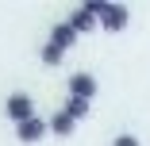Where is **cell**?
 Instances as JSON below:
<instances>
[{
  "instance_id": "obj_6",
  "label": "cell",
  "mask_w": 150,
  "mask_h": 146,
  "mask_svg": "<svg viewBox=\"0 0 150 146\" xmlns=\"http://www.w3.org/2000/svg\"><path fill=\"white\" fill-rule=\"evenodd\" d=\"M50 42H54L58 50H62V54H69V50H73V42H77V31H73L69 23H54V31H50Z\"/></svg>"
},
{
  "instance_id": "obj_10",
  "label": "cell",
  "mask_w": 150,
  "mask_h": 146,
  "mask_svg": "<svg viewBox=\"0 0 150 146\" xmlns=\"http://www.w3.org/2000/svg\"><path fill=\"white\" fill-rule=\"evenodd\" d=\"M112 146H139V138H135V135H115Z\"/></svg>"
},
{
  "instance_id": "obj_3",
  "label": "cell",
  "mask_w": 150,
  "mask_h": 146,
  "mask_svg": "<svg viewBox=\"0 0 150 146\" xmlns=\"http://www.w3.org/2000/svg\"><path fill=\"white\" fill-rule=\"evenodd\" d=\"M77 35H88V31H96L100 27V19H96V12H93V4H81V8H73V16L66 19Z\"/></svg>"
},
{
  "instance_id": "obj_5",
  "label": "cell",
  "mask_w": 150,
  "mask_h": 146,
  "mask_svg": "<svg viewBox=\"0 0 150 146\" xmlns=\"http://www.w3.org/2000/svg\"><path fill=\"white\" fill-rule=\"evenodd\" d=\"M46 131H50V127L35 115V119H27V123H19V127H16V138H19V142H27V146H35V142H42V138H46Z\"/></svg>"
},
{
  "instance_id": "obj_9",
  "label": "cell",
  "mask_w": 150,
  "mask_h": 146,
  "mask_svg": "<svg viewBox=\"0 0 150 146\" xmlns=\"http://www.w3.org/2000/svg\"><path fill=\"white\" fill-rule=\"evenodd\" d=\"M39 54H42V62H46V66H58V62H62V58H66V54H62V50H58L54 42H46V46H42Z\"/></svg>"
},
{
  "instance_id": "obj_7",
  "label": "cell",
  "mask_w": 150,
  "mask_h": 146,
  "mask_svg": "<svg viewBox=\"0 0 150 146\" xmlns=\"http://www.w3.org/2000/svg\"><path fill=\"white\" fill-rule=\"evenodd\" d=\"M73 127H77V123L69 119V115H66V111H58V115H54V119H50V131H54L58 138H69V135H73Z\"/></svg>"
},
{
  "instance_id": "obj_1",
  "label": "cell",
  "mask_w": 150,
  "mask_h": 146,
  "mask_svg": "<svg viewBox=\"0 0 150 146\" xmlns=\"http://www.w3.org/2000/svg\"><path fill=\"white\" fill-rule=\"evenodd\" d=\"M93 12H96V19H100L104 31H123V27L131 23V12H127L123 4H112V0H100V4H93Z\"/></svg>"
},
{
  "instance_id": "obj_4",
  "label": "cell",
  "mask_w": 150,
  "mask_h": 146,
  "mask_svg": "<svg viewBox=\"0 0 150 146\" xmlns=\"http://www.w3.org/2000/svg\"><path fill=\"white\" fill-rule=\"evenodd\" d=\"M66 85H69V96H77V100H93V96H96V89H100L93 73H73Z\"/></svg>"
},
{
  "instance_id": "obj_2",
  "label": "cell",
  "mask_w": 150,
  "mask_h": 146,
  "mask_svg": "<svg viewBox=\"0 0 150 146\" xmlns=\"http://www.w3.org/2000/svg\"><path fill=\"white\" fill-rule=\"evenodd\" d=\"M4 111H8V119L19 127V123H27V119H35V100L27 96V92H12L8 104H4Z\"/></svg>"
},
{
  "instance_id": "obj_8",
  "label": "cell",
  "mask_w": 150,
  "mask_h": 146,
  "mask_svg": "<svg viewBox=\"0 0 150 146\" xmlns=\"http://www.w3.org/2000/svg\"><path fill=\"white\" fill-rule=\"evenodd\" d=\"M88 104H93V100H77V96H69L62 111H66V115H69V119L77 123V119H81V115H88Z\"/></svg>"
}]
</instances>
